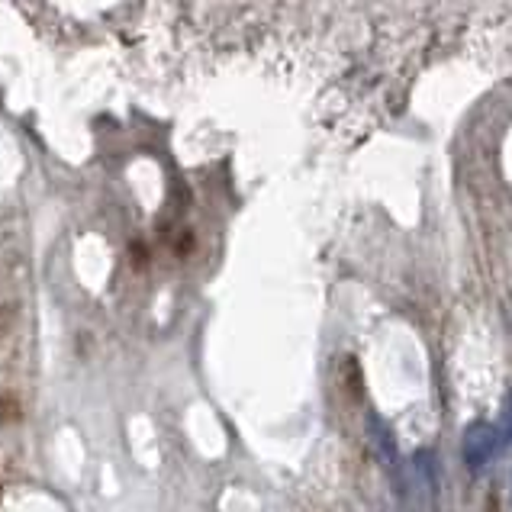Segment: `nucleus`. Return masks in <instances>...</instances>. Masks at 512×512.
<instances>
[{"mask_svg":"<svg viewBox=\"0 0 512 512\" xmlns=\"http://www.w3.org/2000/svg\"><path fill=\"white\" fill-rule=\"evenodd\" d=\"M364 429H368V445L377 455V461L384 467H397L400 464V445H397V438H393L390 426L384 422V416L368 413V419H364Z\"/></svg>","mask_w":512,"mask_h":512,"instance_id":"2","label":"nucleus"},{"mask_svg":"<svg viewBox=\"0 0 512 512\" xmlns=\"http://www.w3.org/2000/svg\"><path fill=\"white\" fill-rule=\"evenodd\" d=\"M500 448H503V435H500V429L493 426V422H471V426L464 429L461 458H464L467 467H471V471L487 467L496 455H500Z\"/></svg>","mask_w":512,"mask_h":512,"instance_id":"1","label":"nucleus"},{"mask_svg":"<svg viewBox=\"0 0 512 512\" xmlns=\"http://www.w3.org/2000/svg\"><path fill=\"white\" fill-rule=\"evenodd\" d=\"M384 512H397V509H384Z\"/></svg>","mask_w":512,"mask_h":512,"instance_id":"3","label":"nucleus"}]
</instances>
